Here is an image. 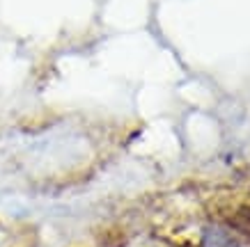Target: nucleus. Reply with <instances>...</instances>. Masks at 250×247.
<instances>
[{"label":"nucleus","mask_w":250,"mask_h":247,"mask_svg":"<svg viewBox=\"0 0 250 247\" xmlns=\"http://www.w3.org/2000/svg\"><path fill=\"white\" fill-rule=\"evenodd\" d=\"M232 225L239 229L241 233H246V236H250V206H246V209H241L239 213H236L234 217H232Z\"/></svg>","instance_id":"nucleus-1"}]
</instances>
